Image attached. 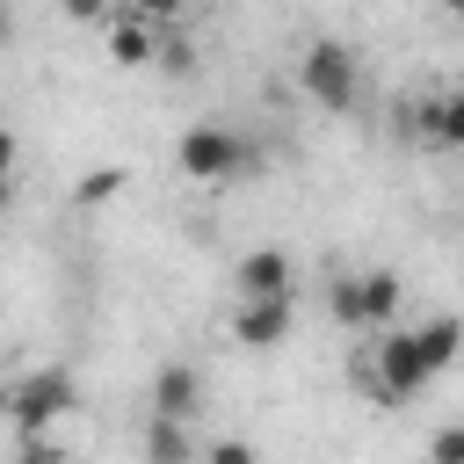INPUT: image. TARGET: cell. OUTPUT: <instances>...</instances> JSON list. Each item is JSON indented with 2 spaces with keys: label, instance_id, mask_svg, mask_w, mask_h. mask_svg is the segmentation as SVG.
I'll use <instances>...</instances> for the list:
<instances>
[{
  "label": "cell",
  "instance_id": "1",
  "mask_svg": "<svg viewBox=\"0 0 464 464\" xmlns=\"http://www.w3.org/2000/svg\"><path fill=\"white\" fill-rule=\"evenodd\" d=\"M428 384H435V362H428L420 334H413V326H392V334L370 348V392H377L384 406H406V399L428 392Z\"/></svg>",
  "mask_w": 464,
  "mask_h": 464
},
{
  "label": "cell",
  "instance_id": "2",
  "mask_svg": "<svg viewBox=\"0 0 464 464\" xmlns=\"http://www.w3.org/2000/svg\"><path fill=\"white\" fill-rule=\"evenodd\" d=\"M297 80H304V94H312L319 109H348V102H355V87H362L355 51H348V44H334V36H319V44L297 58Z\"/></svg>",
  "mask_w": 464,
  "mask_h": 464
},
{
  "label": "cell",
  "instance_id": "3",
  "mask_svg": "<svg viewBox=\"0 0 464 464\" xmlns=\"http://www.w3.org/2000/svg\"><path fill=\"white\" fill-rule=\"evenodd\" d=\"M174 160H181L188 181H239V174H246V145H239L232 130H218V123H196V130L174 145Z\"/></svg>",
  "mask_w": 464,
  "mask_h": 464
},
{
  "label": "cell",
  "instance_id": "4",
  "mask_svg": "<svg viewBox=\"0 0 464 464\" xmlns=\"http://www.w3.org/2000/svg\"><path fill=\"white\" fill-rule=\"evenodd\" d=\"M58 413H72V377L65 370H29L7 384V420L29 435V428H51Z\"/></svg>",
  "mask_w": 464,
  "mask_h": 464
},
{
  "label": "cell",
  "instance_id": "5",
  "mask_svg": "<svg viewBox=\"0 0 464 464\" xmlns=\"http://www.w3.org/2000/svg\"><path fill=\"white\" fill-rule=\"evenodd\" d=\"M290 334V297H232V341L239 348H276Z\"/></svg>",
  "mask_w": 464,
  "mask_h": 464
},
{
  "label": "cell",
  "instance_id": "6",
  "mask_svg": "<svg viewBox=\"0 0 464 464\" xmlns=\"http://www.w3.org/2000/svg\"><path fill=\"white\" fill-rule=\"evenodd\" d=\"M290 290H297V268L276 246H261V254H246L232 268V297H290Z\"/></svg>",
  "mask_w": 464,
  "mask_h": 464
},
{
  "label": "cell",
  "instance_id": "7",
  "mask_svg": "<svg viewBox=\"0 0 464 464\" xmlns=\"http://www.w3.org/2000/svg\"><path fill=\"white\" fill-rule=\"evenodd\" d=\"M160 36H167V29H160L152 14H138V7H130V14H109V51H116V65H160Z\"/></svg>",
  "mask_w": 464,
  "mask_h": 464
},
{
  "label": "cell",
  "instance_id": "8",
  "mask_svg": "<svg viewBox=\"0 0 464 464\" xmlns=\"http://www.w3.org/2000/svg\"><path fill=\"white\" fill-rule=\"evenodd\" d=\"M406 116H413V130H420L428 145H464V87L442 94V102H420V109H406Z\"/></svg>",
  "mask_w": 464,
  "mask_h": 464
},
{
  "label": "cell",
  "instance_id": "9",
  "mask_svg": "<svg viewBox=\"0 0 464 464\" xmlns=\"http://www.w3.org/2000/svg\"><path fill=\"white\" fill-rule=\"evenodd\" d=\"M196 399H203V384H196V370H188V362H167V370L152 377V413L188 420V413H196Z\"/></svg>",
  "mask_w": 464,
  "mask_h": 464
},
{
  "label": "cell",
  "instance_id": "10",
  "mask_svg": "<svg viewBox=\"0 0 464 464\" xmlns=\"http://www.w3.org/2000/svg\"><path fill=\"white\" fill-rule=\"evenodd\" d=\"M399 304H406V283H399L392 268H370V276H362V326H392Z\"/></svg>",
  "mask_w": 464,
  "mask_h": 464
},
{
  "label": "cell",
  "instance_id": "11",
  "mask_svg": "<svg viewBox=\"0 0 464 464\" xmlns=\"http://www.w3.org/2000/svg\"><path fill=\"white\" fill-rule=\"evenodd\" d=\"M413 334H420V348H428L435 377H442V370L464 355V319H457V312H435V319H428V326H413Z\"/></svg>",
  "mask_w": 464,
  "mask_h": 464
},
{
  "label": "cell",
  "instance_id": "12",
  "mask_svg": "<svg viewBox=\"0 0 464 464\" xmlns=\"http://www.w3.org/2000/svg\"><path fill=\"white\" fill-rule=\"evenodd\" d=\"M188 450H196V442L181 435V420H174V413H152V435H145V457H152V464H181Z\"/></svg>",
  "mask_w": 464,
  "mask_h": 464
},
{
  "label": "cell",
  "instance_id": "13",
  "mask_svg": "<svg viewBox=\"0 0 464 464\" xmlns=\"http://www.w3.org/2000/svg\"><path fill=\"white\" fill-rule=\"evenodd\" d=\"M326 304H334V319H341V326H362V276L334 283V297H326Z\"/></svg>",
  "mask_w": 464,
  "mask_h": 464
},
{
  "label": "cell",
  "instance_id": "14",
  "mask_svg": "<svg viewBox=\"0 0 464 464\" xmlns=\"http://www.w3.org/2000/svg\"><path fill=\"white\" fill-rule=\"evenodd\" d=\"M116 188H123V167H94V174L80 181V196H87V203H102V196H116Z\"/></svg>",
  "mask_w": 464,
  "mask_h": 464
},
{
  "label": "cell",
  "instance_id": "15",
  "mask_svg": "<svg viewBox=\"0 0 464 464\" xmlns=\"http://www.w3.org/2000/svg\"><path fill=\"white\" fill-rule=\"evenodd\" d=\"M160 65H167V72H188V65H196L188 36H160Z\"/></svg>",
  "mask_w": 464,
  "mask_h": 464
},
{
  "label": "cell",
  "instance_id": "16",
  "mask_svg": "<svg viewBox=\"0 0 464 464\" xmlns=\"http://www.w3.org/2000/svg\"><path fill=\"white\" fill-rule=\"evenodd\" d=\"M428 457H435V464H464V428H442V435L428 442Z\"/></svg>",
  "mask_w": 464,
  "mask_h": 464
},
{
  "label": "cell",
  "instance_id": "17",
  "mask_svg": "<svg viewBox=\"0 0 464 464\" xmlns=\"http://www.w3.org/2000/svg\"><path fill=\"white\" fill-rule=\"evenodd\" d=\"M58 7H65V14H72V22H109V14H116V7H109V0H58Z\"/></svg>",
  "mask_w": 464,
  "mask_h": 464
},
{
  "label": "cell",
  "instance_id": "18",
  "mask_svg": "<svg viewBox=\"0 0 464 464\" xmlns=\"http://www.w3.org/2000/svg\"><path fill=\"white\" fill-rule=\"evenodd\" d=\"M130 7H138V14H152V22H174L188 0H130Z\"/></svg>",
  "mask_w": 464,
  "mask_h": 464
},
{
  "label": "cell",
  "instance_id": "19",
  "mask_svg": "<svg viewBox=\"0 0 464 464\" xmlns=\"http://www.w3.org/2000/svg\"><path fill=\"white\" fill-rule=\"evenodd\" d=\"M442 14H450V22H464V0H442Z\"/></svg>",
  "mask_w": 464,
  "mask_h": 464
}]
</instances>
